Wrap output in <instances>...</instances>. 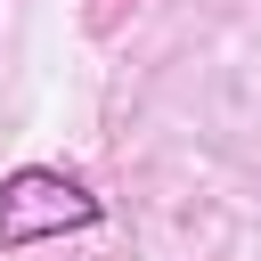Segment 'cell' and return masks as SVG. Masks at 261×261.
Instances as JSON below:
<instances>
[{"label": "cell", "mask_w": 261, "mask_h": 261, "mask_svg": "<svg viewBox=\"0 0 261 261\" xmlns=\"http://www.w3.org/2000/svg\"><path fill=\"white\" fill-rule=\"evenodd\" d=\"M98 220H106V204L57 163H16L0 179V253L49 245V237H90Z\"/></svg>", "instance_id": "1"}]
</instances>
